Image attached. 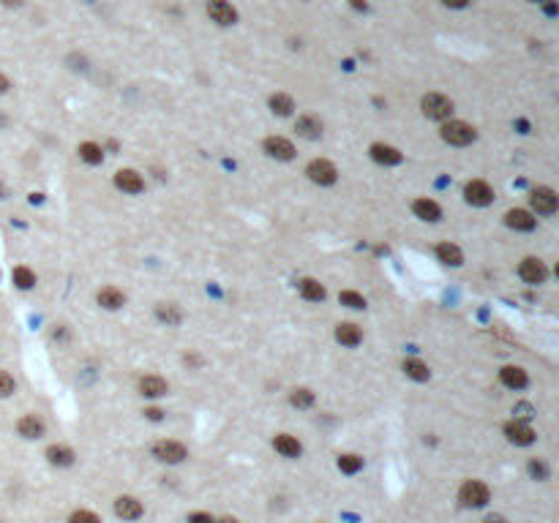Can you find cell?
<instances>
[{
    "label": "cell",
    "mask_w": 559,
    "mask_h": 523,
    "mask_svg": "<svg viewBox=\"0 0 559 523\" xmlns=\"http://www.w3.org/2000/svg\"><path fill=\"white\" fill-rule=\"evenodd\" d=\"M306 175H309L311 183L317 185H333L339 180V170L327 158H314L309 167H306Z\"/></svg>",
    "instance_id": "5"
},
{
    "label": "cell",
    "mask_w": 559,
    "mask_h": 523,
    "mask_svg": "<svg viewBox=\"0 0 559 523\" xmlns=\"http://www.w3.org/2000/svg\"><path fill=\"white\" fill-rule=\"evenodd\" d=\"M336 341L342 343V346H357L360 341H363V333H360V327L357 324H352V322H344V324H339L336 327Z\"/></svg>",
    "instance_id": "22"
},
{
    "label": "cell",
    "mask_w": 559,
    "mask_h": 523,
    "mask_svg": "<svg viewBox=\"0 0 559 523\" xmlns=\"http://www.w3.org/2000/svg\"><path fill=\"white\" fill-rule=\"evenodd\" d=\"M11 281H14V286L16 289H33L36 286V273H33L31 267H14L11 270Z\"/></svg>",
    "instance_id": "30"
},
{
    "label": "cell",
    "mask_w": 559,
    "mask_h": 523,
    "mask_svg": "<svg viewBox=\"0 0 559 523\" xmlns=\"http://www.w3.org/2000/svg\"><path fill=\"white\" fill-rule=\"evenodd\" d=\"M339 300H342V306L347 308H355V311H360V308H366V297L360 292H352V289H344L342 294H339Z\"/></svg>",
    "instance_id": "34"
},
{
    "label": "cell",
    "mask_w": 559,
    "mask_h": 523,
    "mask_svg": "<svg viewBox=\"0 0 559 523\" xmlns=\"http://www.w3.org/2000/svg\"><path fill=\"white\" fill-rule=\"evenodd\" d=\"M420 109L429 120H448L453 115V101L442 93H426L420 101Z\"/></svg>",
    "instance_id": "2"
},
{
    "label": "cell",
    "mask_w": 559,
    "mask_h": 523,
    "mask_svg": "<svg viewBox=\"0 0 559 523\" xmlns=\"http://www.w3.org/2000/svg\"><path fill=\"white\" fill-rule=\"evenodd\" d=\"M267 104H270V112H273V115H279V118L292 115V109H295L292 95H287V93H273V95L267 98Z\"/></svg>",
    "instance_id": "25"
},
{
    "label": "cell",
    "mask_w": 559,
    "mask_h": 523,
    "mask_svg": "<svg viewBox=\"0 0 559 523\" xmlns=\"http://www.w3.org/2000/svg\"><path fill=\"white\" fill-rule=\"evenodd\" d=\"M439 134H442V139L448 145H456V147H466V145H472L478 139L475 125L464 123V120H445V125L439 128Z\"/></svg>",
    "instance_id": "1"
},
{
    "label": "cell",
    "mask_w": 559,
    "mask_h": 523,
    "mask_svg": "<svg viewBox=\"0 0 559 523\" xmlns=\"http://www.w3.org/2000/svg\"><path fill=\"white\" fill-rule=\"evenodd\" d=\"M265 153L276 161H292L295 158V145L284 137H267L265 139Z\"/></svg>",
    "instance_id": "10"
},
{
    "label": "cell",
    "mask_w": 559,
    "mask_h": 523,
    "mask_svg": "<svg viewBox=\"0 0 559 523\" xmlns=\"http://www.w3.org/2000/svg\"><path fill=\"white\" fill-rule=\"evenodd\" d=\"M145 417H148V420H161L164 412H161V409H145Z\"/></svg>",
    "instance_id": "41"
},
{
    "label": "cell",
    "mask_w": 559,
    "mask_h": 523,
    "mask_svg": "<svg viewBox=\"0 0 559 523\" xmlns=\"http://www.w3.org/2000/svg\"><path fill=\"white\" fill-rule=\"evenodd\" d=\"M115 515L123 521H137V518H142V504L134 496H120L115 502Z\"/></svg>",
    "instance_id": "19"
},
{
    "label": "cell",
    "mask_w": 559,
    "mask_h": 523,
    "mask_svg": "<svg viewBox=\"0 0 559 523\" xmlns=\"http://www.w3.org/2000/svg\"><path fill=\"white\" fill-rule=\"evenodd\" d=\"M505 224H508L511 229L532 232V229H535V216H532L529 210H521V207H516V210H508V213H505Z\"/></svg>",
    "instance_id": "17"
},
{
    "label": "cell",
    "mask_w": 559,
    "mask_h": 523,
    "mask_svg": "<svg viewBox=\"0 0 559 523\" xmlns=\"http://www.w3.org/2000/svg\"><path fill=\"white\" fill-rule=\"evenodd\" d=\"M442 6H448V9H466L469 0H442Z\"/></svg>",
    "instance_id": "40"
},
{
    "label": "cell",
    "mask_w": 559,
    "mask_h": 523,
    "mask_svg": "<svg viewBox=\"0 0 559 523\" xmlns=\"http://www.w3.org/2000/svg\"><path fill=\"white\" fill-rule=\"evenodd\" d=\"M371 158L376 161V164H385V167H393V164H401V158L404 155L399 153L396 147H390V145H382V142H374L371 145Z\"/></svg>",
    "instance_id": "18"
},
{
    "label": "cell",
    "mask_w": 559,
    "mask_h": 523,
    "mask_svg": "<svg viewBox=\"0 0 559 523\" xmlns=\"http://www.w3.org/2000/svg\"><path fill=\"white\" fill-rule=\"evenodd\" d=\"M499 379H502V385L508 387V390H524L529 382L527 371L521 368V366H505V368L499 371Z\"/></svg>",
    "instance_id": "13"
},
{
    "label": "cell",
    "mask_w": 559,
    "mask_h": 523,
    "mask_svg": "<svg viewBox=\"0 0 559 523\" xmlns=\"http://www.w3.org/2000/svg\"><path fill=\"white\" fill-rule=\"evenodd\" d=\"M518 276H521V281L529 284V286H538V284H545L548 270H545V264L540 259L527 257V259L521 262V267H518Z\"/></svg>",
    "instance_id": "8"
},
{
    "label": "cell",
    "mask_w": 559,
    "mask_h": 523,
    "mask_svg": "<svg viewBox=\"0 0 559 523\" xmlns=\"http://www.w3.org/2000/svg\"><path fill=\"white\" fill-rule=\"evenodd\" d=\"M79 158H82L85 164L96 167V164H101V161H104V150H101L96 142H82V145H79Z\"/></svg>",
    "instance_id": "29"
},
{
    "label": "cell",
    "mask_w": 559,
    "mask_h": 523,
    "mask_svg": "<svg viewBox=\"0 0 559 523\" xmlns=\"http://www.w3.org/2000/svg\"><path fill=\"white\" fill-rule=\"evenodd\" d=\"M339 469H342L344 475H357L360 469H363V458L360 455H352V452H347L339 458Z\"/></svg>",
    "instance_id": "33"
},
{
    "label": "cell",
    "mask_w": 559,
    "mask_h": 523,
    "mask_svg": "<svg viewBox=\"0 0 559 523\" xmlns=\"http://www.w3.org/2000/svg\"><path fill=\"white\" fill-rule=\"evenodd\" d=\"M349 6L357 9V11H369V3L366 0H349Z\"/></svg>",
    "instance_id": "42"
},
{
    "label": "cell",
    "mask_w": 559,
    "mask_h": 523,
    "mask_svg": "<svg viewBox=\"0 0 559 523\" xmlns=\"http://www.w3.org/2000/svg\"><path fill=\"white\" fill-rule=\"evenodd\" d=\"M483 523H505V518H502V515H488Z\"/></svg>",
    "instance_id": "44"
},
{
    "label": "cell",
    "mask_w": 559,
    "mask_h": 523,
    "mask_svg": "<svg viewBox=\"0 0 559 523\" xmlns=\"http://www.w3.org/2000/svg\"><path fill=\"white\" fill-rule=\"evenodd\" d=\"M14 390H16L14 376H11L9 371H0V398H9Z\"/></svg>",
    "instance_id": "35"
},
{
    "label": "cell",
    "mask_w": 559,
    "mask_h": 523,
    "mask_svg": "<svg viewBox=\"0 0 559 523\" xmlns=\"http://www.w3.org/2000/svg\"><path fill=\"white\" fill-rule=\"evenodd\" d=\"M188 523H213V515H207V512H194V515H188Z\"/></svg>",
    "instance_id": "39"
},
{
    "label": "cell",
    "mask_w": 559,
    "mask_h": 523,
    "mask_svg": "<svg viewBox=\"0 0 559 523\" xmlns=\"http://www.w3.org/2000/svg\"><path fill=\"white\" fill-rule=\"evenodd\" d=\"M0 3H3V6H22V0H0Z\"/></svg>",
    "instance_id": "45"
},
{
    "label": "cell",
    "mask_w": 559,
    "mask_h": 523,
    "mask_svg": "<svg viewBox=\"0 0 559 523\" xmlns=\"http://www.w3.org/2000/svg\"><path fill=\"white\" fill-rule=\"evenodd\" d=\"M505 436H508V442H511V445L527 447V445L535 442V436H538V433L532 431L527 423H521V420H511V423L505 425Z\"/></svg>",
    "instance_id": "11"
},
{
    "label": "cell",
    "mask_w": 559,
    "mask_h": 523,
    "mask_svg": "<svg viewBox=\"0 0 559 523\" xmlns=\"http://www.w3.org/2000/svg\"><path fill=\"white\" fill-rule=\"evenodd\" d=\"M529 475L535 480H545L548 477V469H545L543 461H529Z\"/></svg>",
    "instance_id": "37"
},
{
    "label": "cell",
    "mask_w": 559,
    "mask_h": 523,
    "mask_svg": "<svg viewBox=\"0 0 559 523\" xmlns=\"http://www.w3.org/2000/svg\"><path fill=\"white\" fill-rule=\"evenodd\" d=\"M47 458H49V463H55V466H71V463H74V450L66 445H52L47 450Z\"/></svg>",
    "instance_id": "27"
},
{
    "label": "cell",
    "mask_w": 559,
    "mask_h": 523,
    "mask_svg": "<svg viewBox=\"0 0 559 523\" xmlns=\"http://www.w3.org/2000/svg\"><path fill=\"white\" fill-rule=\"evenodd\" d=\"M213 523H237L235 518H218V521H213Z\"/></svg>",
    "instance_id": "46"
},
{
    "label": "cell",
    "mask_w": 559,
    "mask_h": 523,
    "mask_svg": "<svg viewBox=\"0 0 559 523\" xmlns=\"http://www.w3.org/2000/svg\"><path fill=\"white\" fill-rule=\"evenodd\" d=\"M68 523H101V518L93 515V512H88V509H79V512L71 515V521Z\"/></svg>",
    "instance_id": "36"
},
{
    "label": "cell",
    "mask_w": 559,
    "mask_h": 523,
    "mask_svg": "<svg viewBox=\"0 0 559 523\" xmlns=\"http://www.w3.org/2000/svg\"><path fill=\"white\" fill-rule=\"evenodd\" d=\"M529 3H545V0H529Z\"/></svg>",
    "instance_id": "47"
},
{
    "label": "cell",
    "mask_w": 559,
    "mask_h": 523,
    "mask_svg": "<svg viewBox=\"0 0 559 523\" xmlns=\"http://www.w3.org/2000/svg\"><path fill=\"white\" fill-rule=\"evenodd\" d=\"M412 213L420 218V221H439L442 218V207L436 204L434 200H429V197H420V200H415V204H412Z\"/></svg>",
    "instance_id": "16"
},
{
    "label": "cell",
    "mask_w": 559,
    "mask_h": 523,
    "mask_svg": "<svg viewBox=\"0 0 559 523\" xmlns=\"http://www.w3.org/2000/svg\"><path fill=\"white\" fill-rule=\"evenodd\" d=\"M436 259L442 262V264L458 267V264H464V254H461V248L456 246V243H439L436 246Z\"/></svg>",
    "instance_id": "23"
},
{
    "label": "cell",
    "mask_w": 559,
    "mask_h": 523,
    "mask_svg": "<svg viewBox=\"0 0 559 523\" xmlns=\"http://www.w3.org/2000/svg\"><path fill=\"white\" fill-rule=\"evenodd\" d=\"M9 88H11V82H9V77H6V74H0V95H3V93L9 90Z\"/></svg>",
    "instance_id": "43"
},
{
    "label": "cell",
    "mask_w": 559,
    "mask_h": 523,
    "mask_svg": "<svg viewBox=\"0 0 559 523\" xmlns=\"http://www.w3.org/2000/svg\"><path fill=\"white\" fill-rule=\"evenodd\" d=\"M458 499H461L464 507H483V504H488L491 491H488V485L481 482V480H466L464 485H461V491H458Z\"/></svg>",
    "instance_id": "3"
},
{
    "label": "cell",
    "mask_w": 559,
    "mask_h": 523,
    "mask_svg": "<svg viewBox=\"0 0 559 523\" xmlns=\"http://www.w3.org/2000/svg\"><path fill=\"white\" fill-rule=\"evenodd\" d=\"M16 431H19V436H25V439H41L44 431H47V425H44V420H41V417L25 415V417H19Z\"/></svg>",
    "instance_id": "14"
},
{
    "label": "cell",
    "mask_w": 559,
    "mask_h": 523,
    "mask_svg": "<svg viewBox=\"0 0 559 523\" xmlns=\"http://www.w3.org/2000/svg\"><path fill=\"white\" fill-rule=\"evenodd\" d=\"M295 131L303 139H319L322 137V120L317 115H300L295 120Z\"/></svg>",
    "instance_id": "15"
},
{
    "label": "cell",
    "mask_w": 559,
    "mask_h": 523,
    "mask_svg": "<svg viewBox=\"0 0 559 523\" xmlns=\"http://www.w3.org/2000/svg\"><path fill=\"white\" fill-rule=\"evenodd\" d=\"M96 300H98V306L107 308V311H118V308L125 306V294L120 289H115V286H104Z\"/></svg>",
    "instance_id": "24"
},
{
    "label": "cell",
    "mask_w": 559,
    "mask_h": 523,
    "mask_svg": "<svg viewBox=\"0 0 559 523\" xmlns=\"http://www.w3.org/2000/svg\"><path fill=\"white\" fill-rule=\"evenodd\" d=\"M300 294H303L306 300H311V303H319V300H325L327 292L317 278H303V281H300Z\"/></svg>",
    "instance_id": "26"
},
{
    "label": "cell",
    "mask_w": 559,
    "mask_h": 523,
    "mask_svg": "<svg viewBox=\"0 0 559 523\" xmlns=\"http://www.w3.org/2000/svg\"><path fill=\"white\" fill-rule=\"evenodd\" d=\"M207 16L221 28L237 22V11L232 9V3H227V0H207Z\"/></svg>",
    "instance_id": "9"
},
{
    "label": "cell",
    "mask_w": 559,
    "mask_h": 523,
    "mask_svg": "<svg viewBox=\"0 0 559 523\" xmlns=\"http://www.w3.org/2000/svg\"><path fill=\"white\" fill-rule=\"evenodd\" d=\"M167 382L161 379V376H142L140 379V393L145 395V398H161V395H167Z\"/></svg>",
    "instance_id": "20"
},
{
    "label": "cell",
    "mask_w": 559,
    "mask_h": 523,
    "mask_svg": "<svg viewBox=\"0 0 559 523\" xmlns=\"http://www.w3.org/2000/svg\"><path fill=\"white\" fill-rule=\"evenodd\" d=\"M513 415H516V420H521V423H527L529 417H532V406H529V403H518V406L513 409Z\"/></svg>",
    "instance_id": "38"
},
{
    "label": "cell",
    "mask_w": 559,
    "mask_h": 523,
    "mask_svg": "<svg viewBox=\"0 0 559 523\" xmlns=\"http://www.w3.org/2000/svg\"><path fill=\"white\" fill-rule=\"evenodd\" d=\"M529 204H532V210H535L538 216H554L559 207V200L551 188L540 185V188H535V191L529 194Z\"/></svg>",
    "instance_id": "4"
},
{
    "label": "cell",
    "mask_w": 559,
    "mask_h": 523,
    "mask_svg": "<svg viewBox=\"0 0 559 523\" xmlns=\"http://www.w3.org/2000/svg\"><path fill=\"white\" fill-rule=\"evenodd\" d=\"M464 200L472 207H486V204L494 202V188L486 183V180H469L464 185Z\"/></svg>",
    "instance_id": "6"
},
{
    "label": "cell",
    "mask_w": 559,
    "mask_h": 523,
    "mask_svg": "<svg viewBox=\"0 0 559 523\" xmlns=\"http://www.w3.org/2000/svg\"><path fill=\"white\" fill-rule=\"evenodd\" d=\"M404 373L409 376V379H415V382H429L431 379V371H429V366L426 363H420V360H404Z\"/></svg>",
    "instance_id": "28"
},
{
    "label": "cell",
    "mask_w": 559,
    "mask_h": 523,
    "mask_svg": "<svg viewBox=\"0 0 559 523\" xmlns=\"http://www.w3.org/2000/svg\"><path fill=\"white\" fill-rule=\"evenodd\" d=\"M155 316H158L164 324H170V327L180 324V319H183V314L178 311V306H172V303H158V306H155Z\"/></svg>",
    "instance_id": "31"
},
{
    "label": "cell",
    "mask_w": 559,
    "mask_h": 523,
    "mask_svg": "<svg viewBox=\"0 0 559 523\" xmlns=\"http://www.w3.org/2000/svg\"><path fill=\"white\" fill-rule=\"evenodd\" d=\"M314 393L311 390H306V387H300V390H292V395H289V403L292 406H297V409H309V406H314Z\"/></svg>",
    "instance_id": "32"
},
{
    "label": "cell",
    "mask_w": 559,
    "mask_h": 523,
    "mask_svg": "<svg viewBox=\"0 0 559 523\" xmlns=\"http://www.w3.org/2000/svg\"><path fill=\"white\" fill-rule=\"evenodd\" d=\"M273 447H276V452L284 455V458H297V455L303 452L300 442H297L295 436H289V433H279V436L273 439Z\"/></svg>",
    "instance_id": "21"
},
{
    "label": "cell",
    "mask_w": 559,
    "mask_h": 523,
    "mask_svg": "<svg viewBox=\"0 0 559 523\" xmlns=\"http://www.w3.org/2000/svg\"><path fill=\"white\" fill-rule=\"evenodd\" d=\"M153 458H158L161 463H180L188 458V450L180 442L164 439V442H155L153 445Z\"/></svg>",
    "instance_id": "7"
},
{
    "label": "cell",
    "mask_w": 559,
    "mask_h": 523,
    "mask_svg": "<svg viewBox=\"0 0 559 523\" xmlns=\"http://www.w3.org/2000/svg\"><path fill=\"white\" fill-rule=\"evenodd\" d=\"M115 185L123 191V194H142L145 191V180H142L140 172L134 170H120L115 175Z\"/></svg>",
    "instance_id": "12"
}]
</instances>
